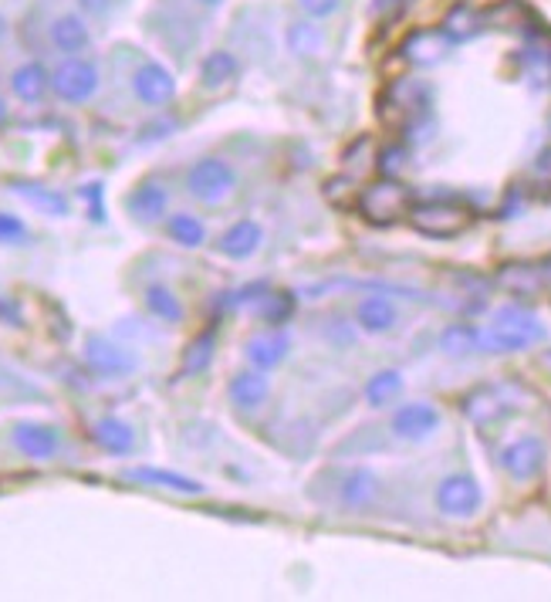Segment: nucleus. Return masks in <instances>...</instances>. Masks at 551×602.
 <instances>
[{"instance_id": "37998d69", "label": "nucleus", "mask_w": 551, "mask_h": 602, "mask_svg": "<svg viewBox=\"0 0 551 602\" xmlns=\"http://www.w3.org/2000/svg\"><path fill=\"white\" fill-rule=\"evenodd\" d=\"M200 4H203V8H220L223 0H200Z\"/></svg>"}, {"instance_id": "ea45409f", "label": "nucleus", "mask_w": 551, "mask_h": 602, "mask_svg": "<svg viewBox=\"0 0 551 602\" xmlns=\"http://www.w3.org/2000/svg\"><path fill=\"white\" fill-rule=\"evenodd\" d=\"M399 4H403V0H373V14H389Z\"/></svg>"}, {"instance_id": "dca6fc26", "label": "nucleus", "mask_w": 551, "mask_h": 602, "mask_svg": "<svg viewBox=\"0 0 551 602\" xmlns=\"http://www.w3.org/2000/svg\"><path fill=\"white\" fill-rule=\"evenodd\" d=\"M355 326L370 336H386L399 326V308L386 295H365L355 305Z\"/></svg>"}, {"instance_id": "f03ea898", "label": "nucleus", "mask_w": 551, "mask_h": 602, "mask_svg": "<svg viewBox=\"0 0 551 602\" xmlns=\"http://www.w3.org/2000/svg\"><path fill=\"white\" fill-rule=\"evenodd\" d=\"M359 214L376 223V227H389L396 220H403L412 207V190L406 183H399V176H383L376 183H370L359 197H355Z\"/></svg>"}, {"instance_id": "49530a36", "label": "nucleus", "mask_w": 551, "mask_h": 602, "mask_svg": "<svg viewBox=\"0 0 551 602\" xmlns=\"http://www.w3.org/2000/svg\"><path fill=\"white\" fill-rule=\"evenodd\" d=\"M548 125H551V122H548Z\"/></svg>"}, {"instance_id": "aec40b11", "label": "nucleus", "mask_w": 551, "mask_h": 602, "mask_svg": "<svg viewBox=\"0 0 551 602\" xmlns=\"http://www.w3.org/2000/svg\"><path fill=\"white\" fill-rule=\"evenodd\" d=\"M129 481H140V484H150V488H163V491H176V494H190V497H200L207 494V484H200L197 478L190 474H179V471H166V468H129L125 471Z\"/></svg>"}, {"instance_id": "473e14b6", "label": "nucleus", "mask_w": 551, "mask_h": 602, "mask_svg": "<svg viewBox=\"0 0 551 602\" xmlns=\"http://www.w3.org/2000/svg\"><path fill=\"white\" fill-rule=\"evenodd\" d=\"M362 393H365V403L383 409V406H389V403L399 399V393H403V373H399V369H379L376 376H370V383H365Z\"/></svg>"}, {"instance_id": "79ce46f5", "label": "nucleus", "mask_w": 551, "mask_h": 602, "mask_svg": "<svg viewBox=\"0 0 551 602\" xmlns=\"http://www.w3.org/2000/svg\"><path fill=\"white\" fill-rule=\"evenodd\" d=\"M4 122H8V102L0 99V125H4Z\"/></svg>"}, {"instance_id": "9d476101", "label": "nucleus", "mask_w": 551, "mask_h": 602, "mask_svg": "<svg viewBox=\"0 0 551 602\" xmlns=\"http://www.w3.org/2000/svg\"><path fill=\"white\" fill-rule=\"evenodd\" d=\"M132 91L135 99H140L143 106L150 109H163L176 99V78L166 65L159 62H143L140 68H135L132 75Z\"/></svg>"}, {"instance_id": "412c9836", "label": "nucleus", "mask_w": 551, "mask_h": 602, "mask_svg": "<svg viewBox=\"0 0 551 602\" xmlns=\"http://www.w3.org/2000/svg\"><path fill=\"white\" fill-rule=\"evenodd\" d=\"M52 44H55V52H62L65 58L71 55H81L88 44H91V31L85 24L81 14H58L52 21V31H48Z\"/></svg>"}, {"instance_id": "58836bf2", "label": "nucleus", "mask_w": 551, "mask_h": 602, "mask_svg": "<svg viewBox=\"0 0 551 602\" xmlns=\"http://www.w3.org/2000/svg\"><path fill=\"white\" fill-rule=\"evenodd\" d=\"M78 8H81L88 18H102V14H109L112 0H78Z\"/></svg>"}, {"instance_id": "c756f323", "label": "nucleus", "mask_w": 551, "mask_h": 602, "mask_svg": "<svg viewBox=\"0 0 551 602\" xmlns=\"http://www.w3.org/2000/svg\"><path fill=\"white\" fill-rule=\"evenodd\" d=\"M213 352H217V336L213 332H200L197 339H190V346L183 349V355H179V376L190 380V376L207 373L210 362H213Z\"/></svg>"}, {"instance_id": "6ab92c4d", "label": "nucleus", "mask_w": 551, "mask_h": 602, "mask_svg": "<svg viewBox=\"0 0 551 602\" xmlns=\"http://www.w3.org/2000/svg\"><path fill=\"white\" fill-rule=\"evenodd\" d=\"M288 352H291V339L285 332H278V329H274V332H257L244 346L247 362L254 369H261V373H267V369H278L288 359Z\"/></svg>"}, {"instance_id": "2eb2a0df", "label": "nucleus", "mask_w": 551, "mask_h": 602, "mask_svg": "<svg viewBox=\"0 0 551 602\" xmlns=\"http://www.w3.org/2000/svg\"><path fill=\"white\" fill-rule=\"evenodd\" d=\"M125 207H129V214H132L135 220H143V223H159V220H166V214H169V190L163 187L159 179H143L140 187H135V190L129 194Z\"/></svg>"}, {"instance_id": "0eeeda50", "label": "nucleus", "mask_w": 551, "mask_h": 602, "mask_svg": "<svg viewBox=\"0 0 551 602\" xmlns=\"http://www.w3.org/2000/svg\"><path fill=\"white\" fill-rule=\"evenodd\" d=\"M443 424V416L433 403L427 399H412V403H403L393 409L389 416V434L403 444H423L430 440Z\"/></svg>"}, {"instance_id": "4c0bfd02", "label": "nucleus", "mask_w": 551, "mask_h": 602, "mask_svg": "<svg viewBox=\"0 0 551 602\" xmlns=\"http://www.w3.org/2000/svg\"><path fill=\"white\" fill-rule=\"evenodd\" d=\"M339 4H342V0H298L301 14L311 18V21H326V18H332V14L339 11Z\"/></svg>"}, {"instance_id": "f257e3e1", "label": "nucleus", "mask_w": 551, "mask_h": 602, "mask_svg": "<svg viewBox=\"0 0 551 602\" xmlns=\"http://www.w3.org/2000/svg\"><path fill=\"white\" fill-rule=\"evenodd\" d=\"M544 339L541 318L521 305L494 308L491 321L481 329V352H521Z\"/></svg>"}, {"instance_id": "bb28decb", "label": "nucleus", "mask_w": 551, "mask_h": 602, "mask_svg": "<svg viewBox=\"0 0 551 602\" xmlns=\"http://www.w3.org/2000/svg\"><path fill=\"white\" fill-rule=\"evenodd\" d=\"M440 31L447 34L450 44H464V41H471V37H477L484 31V14L477 8H471V4H453L443 14V28Z\"/></svg>"}, {"instance_id": "5701e85b", "label": "nucleus", "mask_w": 551, "mask_h": 602, "mask_svg": "<svg viewBox=\"0 0 551 602\" xmlns=\"http://www.w3.org/2000/svg\"><path fill=\"white\" fill-rule=\"evenodd\" d=\"M11 91H14V96H18L21 102L37 106V102L52 91V72L44 68L41 62H24V65H18L14 75H11Z\"/></svg>"}, {"instance_id": "4468645a", "label": "nucleus", "mask_w": 551, "mask_h": 602, "mask_svg": "<svg viewBox=\"0 0 551 602\" xmlns=\"http://www.w3.org/2000/svg\"><path fill=\"white\" fill-rule=\"evenodd\" d=\"M261 244H264V227L261 223H254V220H234L220 234L217 251L223 258H231V261H247V258H254L261 251Z\"/></svg>"}, {"instance_id": "6e6552de", "label": "nucleus", "mask_w": 551, "mask_h": 602, "mask_svg": "<svg viewBox=\"0 0 551 602\" xmlns=\"http://www.w3.org/2000/svg\"><path fill=\"white\" fill-rule=\"evenodd\" d=\"M481 504H484V491L474 474H447L437 484V507L447 518L467 522L481 512Z\"/></svg>"}, {"instance_id": "c9c22d12", "label": "nucleus", "mask_w": 551, "mask_h": 602, "mask_svg": "<svg viewBox=\"0 0 551 602\" xmlns=\"http://www.w3.org/2000/svg\"><path fill=\"white\" fill-rule=\"evenodd\" d=\"M27 241V227L21 217L0 210V244H24Z\"/></svg>"}, {"instance_id": "7c9ffc66", "label": "nucleus", "mask_w": 551, "mask_h": 602, "mask_svg": "<svg viewBox=\"0 0 551 602\" xmlns=\"http://www.w3.org/2000/svg\"><path fill=\"white\" fill-rule=\"evenodd\" d=\"M14 194L24 197L31 207H37L41 214H48V217H65L68 214V197L52 190V187H41V183H14Z\"/></svg>"}, {"instance_id": "c85d7f7f", "label": "nucleus", "mask_w": 551, "mask_h": 602, "mask_svg": "<svg viewBox=\"0 0 551 602\" xmlns=\"http://www.w3.org/2000/svg\"><path fill=\"white\" fill-rule=\"evenodd\" d=\"M143 305H146V311L156 318V321H163V326H179L183 321V302H179V295L169 288V285H146V292H143Z\"/></svg>"}, {"instance_id": "4be33fe9", "label": "nucleus", "mask_w": 551, "mask_h": 602, "mask_svg": "<svg viewBox=\"0 0 551 602\" xmlns=\"http://www.w3.org/2000/svg\"><path fill=\"white\" fill-rule=\"evenodd\" d=\"M497 285L515 298H531L544 285V271L535 264H525V261H508L497 271Z\"/></svg>"}, {"instance_id": "2f4dec72", "label": "nucleus", "mask_w": 551, "mask_h": 602, "mask_svg": "<svg viewBox=\"0 0 551 602\" xmlns=\"http://www.w3.org/2000/svg\"><path fill=\"white\" fill-rule=\"evenodd\" d=\"M440 349L447 355H474L481 352V329L471 321H453L440 332Z\"/></svg>"}, {"instance_id": "393cba45", "label": "nucleus", "mask_w": 551, "mask_h": 602, "mask_svg": "<svg viewBox=\"0 0 551 602\" xmlns=\"http://www.w3.org/2000/svg\"><path fill=\"white\" fill-rule=\"evenodd\" d=\"M238 75H241V62H238L234 52L217 48V52H210V55L200 62V85H203L207 91H220V88H227V85H234Z\"/></svg>"}, {"instance_id": "a878e982", "label": "nucleus", "mask_w": 551, "mask_h": 602, "mask_svg": "<svg viewBox=\"0 0 551 602\" xmlns=\"http://www.w3.org/2000/svg\"><path fill=\"white\" fill-rule=\"evenodd\" d=\"M285 44L295 58H318L326 52V31H321V24H315L311 18H301V21L288 24Z\"/></svg>"}, {"instance_id": "e433bc0d", "label": "nucleus", "mask_w": 551, "mask_h": 602, "mask_svg": "<svg viewBox=\"0 0 551 602\" xmlns=\"http://www.w3.org/2000/svg\"><path fill=\"white\" fill-rule=\"evenodd\" d=\"M406 160H409L406 146H389V150L379 153V173L383 176H399L406 169Z\"/></svg>"}, {"instance_id": "72a5a7b5", "label": "nucleus", "mask_w": 551, "mask_h": 602, "mask_svg": "<svg viewBox=\"0 0 551 602\" xmlns=\"http://www.w3.org/2000/svg\"><path fill=\"white\" fill-rule=\"evenodd\" d=\"M254 311L261 315V321H271V326H282V321L291 318L295 302H291V295H285V292H271V295H261V298H257Z\"/></svg>"}, {"instance_id": "39448f33", "label": "nucleus", "mask_w": 551, "mask_h": 602, "mask_svg": "<svg viewBox=\"0 0 551 602\" xmlns=\"http://www.w3.org/2000/svg\"><path fill=\"white\" fill-rule=\"evenodd\" d=\"M81 359L91 373H99L106 380H122V376H132L135 369H140V355H135L129 346L106 339V336H88Z\"/></svg>"}, {"instance_id": "f704fd0d", "label": "nucleus", "mask_w": 551, "mask_h": 602, "mask_svg": "<svg viewBox=\"0 0 551 602\" xmlns=\"http://www.w3.org/2000/svg\"><path fill=\"white\" fill-rule=\"evenodd\" d=\"M326 197H329L335 207H345V204H352V200H355V176H349V173H342V176H332V179L326 183Z\"/></svg>"}, {"instance_id": "7ed1b4c3", "label": "nucleus", "mask_w": 551, "mask_h": 602, "mask_svg": "<svg viewBox=\"0 0 551 602\" xmlns=\"http://www.w3.org/2000/svg\"><path fill=\"white\" fill-rule=\"evenodd\" d=\"M409 223L417 234L433 238V241H450V238H461L464 230H471L474 214L461 204H450V200H427V204H412L409 207Z\"/></svg>"}, {"instance_id": "a19ab883", "label": "nucleus", "mask_w": 551, "mask_h": 602, "mask_svg": "<svg viewBox=\"0 0 551 602\" xmlns=\"http://www.w3.org/2000/svg\"><path fill=\"white\" fill-rule=\"evenodd\" d=\"M538 169H551V150H548V153H544V156H541V163H538Z\"/></svg>"}, {"instance_id": "9b49d317", "label": "nucleus", "mask_w": 551, "mask_h": 602, "mask_svg": "<svg viewBox=\"0 0 551 602\" xmlns=\"http://www.w3.org/2000/svg\"><path fill=\"white\" fill-rule=\"evenodd\" d=\"M379 474L370 471V468H349L339 474V484H335V504L345 507V512H365V507H373L376 497H379Z\"/></svg>"}, {"instance_id": "1a4fd4ad", "label": "nucleus", "mask_w": 551, "mask_h": 602, "mask_svg": "<svg viewBox=\"0 0 551 602\" xmlns=\"http://www.w3.org/2000/svg\"><path fill=\"white\" fill-rule=\"evenodd\" d=\"M544 460H548V450L538 437H518L511 440L508 447L500 450V468L508 478L515 481H535L541 471H544Z\"/></svg>"}, {"instance_id": "f3484780", "label": "nucleus", "mask_w": 551, "mask_h": 602, "mask_svg": "<svg viewBox=\"0 0 551 602\" xmlns=\"http://www.w3.org/2000/svg\"><path fill=\"white\" fill-rule=\"evenodd\" d=\"M227 396H231V403L241 409V413H257L267 396H271V380L261 373V369H244V373H238L231 383H227Z\"/></svg>"}, {"instance_id": "20e7f679", "label": "nucleus", "mask_w": 551, "mask_h": 602, "mask_svg": "<svg viewBox=\"0 0 551 602\" xmlns=\"http://www.w3.org/2000/svg\"><path fill=\"white\" fill-rule=\"evenodd\" d=\"M238 190V169L220 156H200L187 169V194L207 207H220Z\"/></svg>"}, {"instance_id": "a211bd4d", "label": "nucleus", "mask_w": 551, "mask_h": 602, "mask_svg": "<svg viewBox=\"0 0 551 602\" xmlns=\"http://www.w3.org/2000/svg\"><path fill=\"white\" fill-rule=\"evenodd\" d=\"M399 52H403L406 62L420 65V68H430V65H440V62L447 58L450 41H447L443 31L427 28V31H412V34L403 41V48H399Z\"/></svg>"}, {"instance_id": "f8f14e48", "label": "nucleus", "mask_w": 551, "mask_h": 602, "mask_svg": "<svg viewBox=\"0 0 551 602\" xmlns=\"http://www.w3.org/2000/svg\"><path fill=\"white\" fill-rule=\"evenodd\" d=\"M14 447L27 457V460H52L62 450V430L41 420H21L11 430Z\"/></svg>"}, {"instance_id": "ddd939ff", "label": "nucleus", "mask_w": 551, "mask_h": 602, "mask_svg": "<svg viewBox=\"0 0 551 602\" xmlns=\"http://www.w3.org/2000/svg\"><path fill=\"white\" fill-rule=\"evenodd\" d=\"M464 416L471 424H477V427H491V424H497L500 416H508V409H511V403H508V396H504V386H477V390H471L467 396H464Z\"/></svg>"}, {"instance_id": "cd10ccee", "label": "nucleus", "mask_w": 551, "mask_h": 602, "mask_svg": "<svg viewBox=\"0 0 551 602\" xmlns=\"http://www.w3.org/2000/svg\"><path fill=\"white\" fill-rule=\"evenodd\" d=\"M166 238L173 244H179V248L197 251L207 241V223L197 214H190V210H176V214L166 217Z\"/></svg>"}, {"instance_id": "a18cd8bd", "label": "nucleus", "mask_w": 551, "mask_h": 602, "mask_svg": "<svg viewBox=\"0 0 551 602\" xmlns=\"http://www.w3.org/2000/svg\"><path fill=\"white\" fill-rule=\"evenodd\" d=\"M548 362H551V352H548Z\"/></svg>"}, {"instance_id": "423d86ee", "label": "nucleus", "mask_w": 551, "mask_h": 602, "mask_svg": "<svg viewBox=\"0 0 551 602\" xmlns=\"http://www.w3.org/2000/svg\"><path fill=\"white\" fill-rule=\"evenodd\" d=\"M99 68H96V62H88V58H81V55H71V58H65L55 72H52V91L62 99V102H68V106H81V102H88L91 96L99 91Z\"/></svg>"}, {"instance_id": "b1692460", "label": "nucleus", "mask_w": 551, "mask_h": 602, "mask_svg": "<svg viewBox=\"0 0 551 602\" xmlns=\"http://www.w3.org/2000/svg\"><path fill=\"white\" fill-rule=\"evenodd\" d=\"M91 440L112 457H129L135 450V430L119 416H102V420L91 424Z\"/></svg>"}, {"instance_id": "c03bdc74", "label": "nucleus", "mask_w": 551, "mask_h": 602, "mask_svg": "<svg viewBox=\"0 0 551 602\" xmlns=\"http://www.w3.org/2000/svg\"><path fill=\"white\" fill-rule=\"evenodd\" d=\"M541 271H544V277H551V258L544 261V267H541Z\"/></svg>"}]
</instances>
